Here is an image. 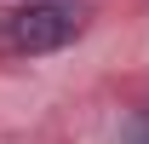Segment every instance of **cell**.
I'll return each instance as SVG.
<instances>
[{"label":"cell","instance_id":"1","mask_svg":"<svg viewBox=\"0 0 149 144\" xmlns=\"http://www.w3.org/2000/svg\"><path fill=\"white\" fill-rule=\"evenodd\" d=\"M86 29V12L74 6V0H29L17 6L12 18H6V46L12 52H57V46H69L74 35Z\"/></svg>","mask_w":149,"mask_h":144}]
</instances>
